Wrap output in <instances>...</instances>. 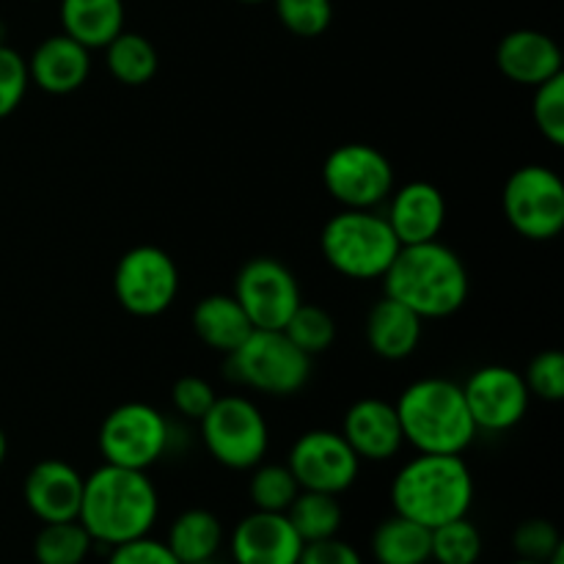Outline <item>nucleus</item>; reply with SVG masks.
Masks as SVG:
<instances>
[{
    "mask_svg": "<svg viewBox=\"0 0 564 564\" xmlns=\"http://www.w3.org/2000/svg\"><path fill=\"white\" fill-rule=\"evenodd\" d=\"M97 441L105 463L147 471L169 449L171 424L154 405L124 402L102 419Z\"/></svg>",
    "mask_w": 564,
    "mask_h": 564,
    "instance_id": "obj_9",
    "label": "nucleus"
},
{
    "mask_svg": "<svg viewBox=\"0 0 564 564\" xmlns=\"http://www.w3.org/2000/svg\"><path fill=\"white\" fill-rule=\"evenodd\" d=\"M560 545V529L551 521H545V518H529V521L518 523V529L512 532V551L518 554V560L549 562V556L554 554Z\"/></svg>",
    "mask_w": 564,
    "mask_h": 564,
    "instance_id": "obj_35",
    "label": "nucleus"
},
{
    "mask_svg": "<svg viewBox=\"0 0 564 564\" xmlns=\"http://www.w3.org/2000/svg\"><path fill=\"white\" fill-rule=\"evenodd\" d=\"M290 471L295 474L301 490L341 496L356 485L361 460L347 444L345 435L334 430H308L292 444Z\"/></svg>",
    "mask_w": 564,
    "mask_h": 564,
    "instance_id": "obj_13",
    "label": "nucleus"
},
{
    "mask_svg": "<svg viewBox=\"0 0 564 564\" xmlns=\"http://www.w3.org/2000/svg\"><path fill=\"white\" fill-rule=\"evenodd\" d=\"M83 474L58 457L39 460L22 482L28 512L42 523L77 521L83 501Z\"/></svg>",
    "mask_w": 564,
    "mask_h": 564,
    "instance_id": "obj_15",
    "label": "nucleus"
},
{
    "mask_svg": "<svg viewBox=\"0 0 564 564\" xmlns=\"http://www.w3.org/2000/svg\"><path fill=\"white\" fill-rule=\"evenodd\" d=\"M422 323L416 312L402 306L394 297H380L367 314V345L375 356L386 358V361H402V358L413 356L422 341Z\"/></svg>",
    "mask_w": 564,
    "mask_h": 564,
    "instance_id": "obj_21",
    "label": "nucleus"
},
{
    "mask_svg": "<svg viewBox=\"0 0 564 564\" xmlns=\"http://www.w3.org/2000/svg\"><path fill=\"white\" fill-rule=\"evenodd\" d=\"M468 413H471L477 430L485 433H507L518 427L529 411V394L523 375L505 364H488L479 367L471 378L463 383Z\"/></svg>",
    "mask_w": 564,
    "mask_h": 564,
    "instance_id": "obj_14",
    "label": "nucleus"
},
{
    "mask_svg": "<svg viewBox=\"0 0 564 564\" xmlns=\"http://www.w3.org/2000/svg\"><path fill=\"white\" fill-rule=\"evenodd\" d=\"M303 540L284 512L253 510L231 532L235 564H297Z\"/></svg>",
    "mask_w": 564,
    "mask_h": 564,
    "instance_id": "obj_16",
    "label": "nucleus"
},
{
    "mask_svg": "<svg viewBox=\"0 0 564 564\" xmlns=\"http://www.w3.org/2000/svg\"><path fill=\"white\" fill-rule=\"evenodd\" d=\"M323 185L341 209H375L394 191V165L369 143H341L325 158Z\"/></svg>",
    "mask_w": 564,
    "mask_h": 564,
    "instance_id": "obj_10",
    "label": "nucleus"
},
{
    "mask_svg": "<svg viewBox=\"0 0 564 564\" xmlns=\"http://www.w3.org/2000/svg\"><path fill=\"white\" fill-rule=\"evenodd\" d=\"M91 549L94 540L80 521L42 523V529L33 538L36 564H83Z\"/></svg>",
    "mask_w": 564,
    "mask_h": 564,
    "instance_id": "obj_28",
    "label": "nucleus"
},
{
    "mask_svg": "<svg viewBox=\"0 0 564 564\" xmlns=\"http://www.w3.org/2000/svg\"><path fill=\"white\" fill-rule=\"evenodd\" d=\"M482 560V534L468 516L430 529V562L477 564Z\"/></svg>",
    "mask_w": 564,
    "mask_h": 564,
    "instance_id": "obj_29",
    "label": "nucleus"
},
{
    "mask_svg": "<svg viewBox=\"0 0 564 564\" xmlns=\"http://www.w3.org/2000/svg\"><path fill=\"white\" fill-rule=\"evenodd\" d=\"M108 564H182V562L171 554V549L163 543V540H154L149 538V534H143V538L113 545Z\"/></svg>",
    "mask_w": 564,
    "mask_h": 564,
    "instance_id": "obj_38",
    "label": "nucleus"
},
{
    "mask_svg": "<svg viewBox=\"0 0 564 564\" xmlns=\"http://www.w3.org/2000/svg\"><path fill=\"white\" fill-rule=\"evenodd\" d=\"M191 564H220L218 560H204V562H191Z\"/></svg>",
    "mask_w": 564,
    "mask_h": 564,
    "instance_id": "obj_43",
    "label": "nucleus"
},
{
    "mask_svg": "<svg viewBox=\"0 0 564 564\" xmlns=\"http://www.w3.org/2000/svg\"><path fill=\"white\" fill-rule=\"evenodd\" d=\"M28 61V75L31 83H36L42 91L64 97V94L77 91L88 80L91 72V50L83 47L66 33L47 36Z\"/></svg>",
    "mask_w": 564,
    "mask_h": 564,
    "instance_id": "obj_20",
    "label": "nucleus"
},
{
    "mask_svg": "<svg viewBox=\"0 0 564 564\" xmlns=\"http://www.w3.org/2000/svg\"><path fill=\"white\" fill-rule=\"evenodd\" d=\"M31 75H28V61L14 47L3 44L0 47V119L14 113L25 99Z\"/></svg>",
    "mask_w": 564,
    "mask_h": 564,
    "instance_id": "obj_36",
    "label": "nucleus"
},
{
    "mask_svg": "<svg viewBox=\"0 0 564 564\" xmlns=\"http://www.w3.org/2000/svg\"><path fill=\"white\" fill-rule=\"evenodd\" d=\"M6 455H9V438H6L3 427H0V466L6 463Z\"/></svg>",
    "mask_w": 564,
    "mask_h": 564,
    "instance_id": "obj_40",
    "label": "nucleus"
},
{
    "mask_svg": "<svg viewBox=\"0 0 564 564\" xmlns=\"http://www.w3.org/2000/svg\"><path fill=\"white\" fill-rule=\"evenodd\" d=\"M108 72L124 86H147L158 75V50L147 36L132 31H121L110 44H105Z\"/></svg>",
    "mask_w": 564,
    "mask_h": 564,
    "instance_id": "obj_27",
    "label": "nucleus"
},
{
    "mask_svg": "<svg viewBox=\"0 0 564 564\" xmlns=\"http://www.w3.org/2000/svg\"><path fill=\"white\" fill-rule=\"evenodd\" d=\"M284 516L290 518L292 529L303 540V545L336 538L341 529V521H345L339 496L317 494V490H301Z\"/></svg>",
    "mask_w": 564,
    "mask_h": 564,
    "instance_id": "obj_26",
    "label": "nucleus"
},
{
    "mask_svg": "<svg viewBox=\"0 0 564 564\" xmlns=\"http://www.w3.org/2000/svg\"><path fill=\"white\" fill-rule=\"evenodd\" d=\"M273 6L281 25L301 39L323 36L334 20L330 0H273Z\"/></svg>",
    "mask_w": 564,
    "mask_h": 564,
    "instance_id": "obj_32",
    "label": "nucleus"
},
{
    "mask_svg": "<svg viewBox=\"0 0 564 564\" xmlns=\"http://www.w3.org/2000/svg\"><path fill=\"white\" fill-rule=\"evenodd\" d=\"M66 36L88 50H102L124 31V0H61Z\"/></svg>",
    "mask_w": 564,
    "mask_h": 564,
    "instance_id": "obj_23",
    "label": "nucleus"
},
{
    "mask_svg": "<svg viewBox=\"0 0 564 564\" xmlns=\"http://www.w3.org/2000/svg\"><path fill=\"white\" fill-rule=\"evenodd\" d=\"M297 564H364V556L358 554L356 545L339 538H328L303 545Z\"/></svg>",
    "mask_w": 564,
    "mask_h": 564,
    "instance_id": "obj_39",
    "label": "nucleus"
},
{
    "mask_svg": "<svg viewBox=\"0 0 564 564\" xmlns=\"http://www.w3.org/2000/svg\"><path fill=\"white\" fill-rule=\"evenodd\" d=\"M372 556L378 564H427L430 529L394 512L375 529Z\"/></svg>",
    "mask_w": 564,
    "mask_h": 564,
    "instance_id": "obj_25",
    "label": "nucleus"
},
{
    "mask_svg": "<svg viewBox=\"0 0 564 564\" xmlns=\"http://www.w3.org/2000/svg\"><path fill=\"white\" fill-rule=\"evenodd\" d=\"M237 303L248 314L253 328L281 330L303 303L301 284L295 273L281 259L253 257L237 270L235 292Z\"/></svg>",
    "mask_w": 564,
    "mask_h": 564,
    "instance_id": "obj_12",
    "label": "nucleus"
},
{
    "mask_svg": "<svg viewBox=\"0 0 564 564\" xmlns=\"http://www.w3.org/2000/svg\"><path fill=\"white\" fill-rule=\"evenodd\" d=\"M496 66L507 80L534 88L562 75V50L549 33L518 28L496 47Z\"/></svg>",
    "mask_w": 564,
    "mask_h": 564,
    "instance_id": "obj_19",
    "label": "nucleus"
},
{
    "mask_svg": "<svg viewBox=\"0 0 564 564\" xmlns=\"http://www.w3.org/2000/svg\"><path fill=\"white\" fill-rule=\"evenodd\" d=\"M341 435L352 446L358 460L369 463L389 460L405 444L397 408L391 402L378 400V397H367V400H358L347 408Z\"/></svg>",
    "mask_w": 564,
    "mask_h": 564,
    "instance_id": "obj_17",
    "label": "nucleus"
},
{
    "mask_svg": "<svg viewBox=\"0 0 564 564\" xmlns=\"http://www.w3.org/2000/svg\"><path fill=\"white\" fill-rule=\"evenodd\" d=\"M386 220H389L400 246H419V242L438 240L446 220L444 193L433 182H408L400 191H391Z\"/></svg>",
    "mask_w": 564,
    "mask_h": 564,
    "instance_id": "obj_18",
    "label": "nucleus"
},
{
    "mask_svg": "<svg viewBox=\"0 0 564 564\" xmlns=\"http://www.w3.org/2000/svg\"><path fill=\"white\" fill-rule=\"evenodd\" d=\"M301 494L295 474L290 466H279V463H259L251 468V479H248V499H251L253 510L262 512H286L295 496Z\"/></svg>",
    "mask_w": 564,
    "mask_h": 564,
    "instance_id": "obj_30",
    "label": "nucleus"
},
{
    "mask_svg": "<svg viewBox=\"0 0 564 564\" xmlns=\"http://www.w3.org/2000/svg\"><path fill=\"white\" fill-rule=\"evenodd\" d=\"M529 394L545 402L564 400V356L560 350H543L529 361L523 372Z\"/></svg>",
    "mask_w": 564,
    "mask_h": 564,
    "instance_id": "obj_34",
    "label": "nucleus"
},
{
    "mask_svg": "<svg viewBox=\"0 0 564 564\" xmlns=\"http://www.w3.org/2000/svg\"><path fill=\"white\" fill-rule=\"evenodd\" d=\"M386 295L422 319H444L468 301V270L449 246L438 240L402 246L383 275Z\"/></svg>",
    "mask_w": 564,
    "mask_h": 564,
    "instance_id": "obj_2",
    "label": "nucleus"
},
{
    "mask_svg": "<svg viewBox=\"0 0 564 564\" xmlns=\"http://www.w3.org/2000/svg\"><path fill=\"white\" fill-rule=\"evenodd\" d=\"M240 3H268V0H240Z\"/></svg>",
    "mask_w": 564,
    "mask_h": 564,
    "instance_id": "obj_44",
    "label": "nucleus"
},
{
    "mask_svg": "<svg viewBox=\"0 0 564 564\" xmlns=\"http://www.w3.org/2000/svg\"><path fill=\"white\" fill-rule=\"evenodd\" d=\"M512 564H545V562H529V560H516Z\"/></svg>",
    "mask_w": 564,
    "mask_h": 564,
    "instance_id": "obj_42",
    "label": "nucleus"
},
{
    "mask_svg": "<svg viewBox=\"0 0 564 564\" xmlns=\"http://www.w3.org/2000/svg\"><path fill=\"white\" fill-rule=\"evenodd\" d=\"M160 496L147 471L121 466H99L83 479V501L77 521L94 543L121 545L154 529Z\"/></svg>",
    "mask_w": 564,
    "mask_h": 564,
    "instance_id": "obj_1",
    "label": "nucleus"
},
{
    "mask_svg": "<svg viewBox=\"0 0 564 564\" xmlns=\"http://www.w3.org/2000/svg\"><path fill=\"white\" fill-rule=\"evenodd\" d=\"M501 204L512 229L527 240H554L564 229V182L549 165L532 163L512 171Z\"/></svg>",
    "mask_w": 564,
    "mask_h": 564,
    "instance_id": "obj_8",
    "label": "nucleus"
},
{
    "mask_svg": "<svg viewBox=\"0 0 564 564\" xmlns=\"http://www.w3.org/2000/svg\"><path fill=\"white\" fill-rule=\"evenodd\" d=\"M202 441L215 463L231 471H251L264 460L270 430L262 411L248 397H218L198 422Z\"/></svg>",
    "mask_w": 564,
    "mask_h": 564,
    "instance_id": "obj_7",
    "label": "nucleus"
},
{
    "mask_svg": "<svg viewBox=\"0 0 564 564\" xmlns=\"http://www.w3.org/2000/svg\"><path fill=\"white\" fill-rule=\"evenodd\" d=\"M391 505L422 527L435 529L468 516L474 505V477L460 455H422L397 471L391 482Z\"/></svg>",
    "mask_w": 564,
    "mask_h": 564,
    "instance_id": "obj_4",
    "label": "nucleus"
},
{
    "mask_svg": "<svg viewBox=\"0 0 564 564\" xmlns=\"http://www.w3.org/2000/svg\"><path fill=\"white\" fill-rule=\"evenodd\" d=\"M226 375L270 397H292L312 378V358L290 341L284 330L253 328L248 339L226 356Z\"/></svg>",
    "mask_w": 564,
    "mask_h": 564,
    "instance_id": "obj_6",
    "label": "nucleus"
},
{
    "mask_svg": "<svg viewBox=\"0 0 564 564\" xmlns=\"http://www.w3.org/2000/svg\"><path fill=\"white\" fill-rule=\"evenodd\" d=\"M165 545L182 564L215 560L220 545H224V527H220L215 512L193 507V510L180 512L174 518Z\"/></svg>",
    "mask_w": 564,
    "mask_h": 564,
    "instance_id": "obj_24",
    "label": "nucleus"
},
{
    "mask_svg": "<svg viewBox=\"0 0 564 564\" xmlns=\"http://www.w3.org/2000/svg\"><path fill=\"white\" fill-rule=\"evenodd\" d=\"M6 36H9V28H6V22L0 20V47L6 44Z\"/></svg>",
    "mask_w": 564,
    "mask_h": 564,
    "instance_id": "obj_41",
    "label": "nucleus"
},
{
    "mask_svg": "<svg viewBox=\"0 0 564 564\" xmlns=\"http://www.w3.org/2000/svg\"><path fill=\"white\" fill-rule=\"evenodd\" d=\"M532 119L540 135L554 147L564 143V72L534 86Z\"/></svg>",
    "mask_w": 564,
    "mask_h": 564,
    "instance_id": "obj_33",
    "label": "nucleus"
},
{
    "mask_svg": "<svg viewBox=\"0 0 564 564\" xmlns=\"http://www.w3.org/2000/svg\"><path fill=\"white\" fill-rule=\"evenodd\" d=\"M215 400H218V394H215L213 383H207L198 375H185L171 389V402H174L176 413L191 419V422H202L204 413L215 405Z\"/></svg>",
    "mask_w": 564,
    "mask_h": 564,
    "instance_id": "obj_37",
    "label": "nucleus"
},
{
    "mask_svg": "<svg viewBox=\"0 0 564 564\" xmlns=\"http://www.w3.org/2000/svg\"><path fill=\"white\" fill-rule=\"evenodd\" d=\"M281 330H284V334L290 336L292 345L301 347L308 358L319 356V352H325L336 341L334 317H330L325 308L312 306V303H301Z\"/></svg>",
    "mask_w": 564,
    "mask_h": 564,
    "instance_id": "obj_31",
    "label": "nucleus"
},
{
    "mask_svg": "<svg viewBox=\"0 0 564 564\" xmlns=\"http://www.w3.org/2000/svg\"><path fill=\"white\" fill-rule=\"evenodd\" d=\"M319 248L336 273L372 281L383 279L402 246L386 215L375 209H341L323 226Z\"/></svg>",
    "mask_w": 564,
    "mask_h": 564,
    "instance_id": "obj_5",
    "label": "nucleus"
},
{
    "mask_svg": "<svg viewBox=\"0 0 564 564\" xmlns=\"http://www.w3.org/2000/svg\"><path fill=\"white\" fill-rule=\"evenodd\" d=\"M402 435L422 455H463L477 438L463 386L446 378H422L394 402Z\"/></svg>",
    "mask_w": 564,
    "mask_h": 564,
    "instance_id": "obj_3",
    "label": "nucleus"
},
{
    "mask_svg": "<svg viewBox=\"0 0 564 564\" xmlns=\"http://www.w3.org/2000/svg\"><path fill=\"white\" fill-rule=\"evenodd\" d=\"M180 292V270L169 251L135 246L116 262L113 295L132 317H158L169 312Z\"/></svg>",
    "mask_w": 564,
    "mask_h": 564,
    "instance_id": "obj_11",
    "label": "nucleus"
},
{
    "mask_svg": "<svg viewBox=\"0 0 564 564\" xmlns=\"http://www.w3.org/2000/svg\"><path fill=\"white\" fill-rule=\"evenodd\" d=\"M193 330H196L198 339L215 352H235L242 341L248 339V334L253 330L251 319L242 312V306L237 303L235 295H207L196 303L193 308Z\"/></svg>",
    "mask_w": 564,
    "mask_h": 564,
    "instance_id": "obj_22",
    "label": "nucleus"
}]
</instances>
